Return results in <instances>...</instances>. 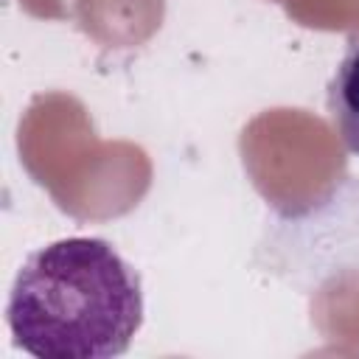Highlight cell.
<instances>
[{"instance_id": "cell-1", "label": "cell", "mask_w": 359, "mask_h": 359, "mask_svg": "<svg viewBox=\"0 0 359 359\" xmlns=\"http://www.w3.org/2000/svg\"><path fill=\"white\" fill-rule=\"evenodd\" d=\"M6 317L14 345L31 356H121L143 323L140 275L104 238H62L25 258Z\"/></svg>"}, {"instance_id": "cell-2", "label": "cell", "mask_w": 359, "mask_h": 359, "mask_svg": "<svg viewBox=\"0 0 359 359\" xmlns=\"http://www.w3.org/2000/svg\"><path fill=\"white\" fill-rule=\"evenodd\" d=\"M328 115L345 149L359 154V42L348 48L328 81Z\"/></svg>"}]
</instances>
